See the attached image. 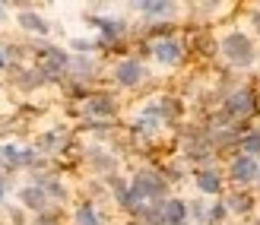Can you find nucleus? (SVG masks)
Instances as JSON below:
<instances>
[{
  "label": "nucleus",
  "instance_id": "6e6552de",
  "mask_svg": "<svg viewBox=\"0 0 260 225\" xmlns=\"http://www.w3.org/2000/svg\"><path fill=\"white\" fill-rule=\"evenodd\" d=\"M19 25H22L25 32H32V35H48V22L38 16V13H32V10L19 13Z\"/></svg>",
  "mask_w": 260,
  "mask_h": 225
},
{
  "label": "nucleus",
  "instance_id": "9b49d317",
  "mask_svg": "<svg viewBox=\"0 0 260 225\" xmlns=\"http://www.w3.org/2000/svg\"><path fill=\"white\" fill-rule=\"evenodd\" d=\"M172 7H175V4H159V0H152V4H137V10L149 13V16H168V13H172Z\"/></svg>",
  "mask_w": 260,
  "mask_h": 225
},
{
  "label": "nucleus",
  "instance_id": "2eb2a0df",
  "mask_svg": "<svg viewBox=\"0 0 260 225\" xmlns=\"http://www.w3.org/2000/svg\"><path fill=\"white\" fill-rule=\"evenodd\" d=\"M0 67H7V60H4V51H0Z\"/></svg>",
  "mask_w": 260,
  "mask_h": 225
},
{
  "label": "nucleus",
  "instance_id": "4468645a",
  "mask_svg": "<svg viewBox=\"0 0 260 225\" xmlns=\"http://www.w3.org/2000/svg\"><path fill=\"white\" fill-rule=\"evenodd\" d=\"M232 111H251V95L248 92H238V95L232 99Z\"/></svg>",
  "mask_w": 260,
  "mask_h": 225
},
{
  "label": "nucleus",
  "instance_id": "423d86ee",
  "mask_svg": "<svg viewBox=\"0 0 260 225\" xmlns=\"http://www.w3.org/2000/svg\"><path fill=\"white\" fill-rule=\"evenodd\" d=\"M225 54L232 57V60H251V45L244 42V35H229L225 38Z\"/></svg>",
  "mask_w": 260,
  "mask_h": 225
},
{
  "label": "nucleus",
  "instance_id": "39448f33",
  "mask_svg": "<svg viewBox=\"0 0 260 225\" xmlns=\"http://www.w3.org/2000/svg\"><path fill=\"white\" fill-rule=\"evenodd\" d=\"M162 222L165 225H187V206L181 203V200L162 203Z\"/></svg>",
  "mask_w": 260,
  "mask_h": 225
},
{
  "label": "nucleus",
  "instance_id": "9d476101",
  "mask_svg": "<svg viewBox=\"0 0 260 225\" xmlns=\"http://www.w3.org/2000/svg\"><path fill=\"white\" fill-rule=\"evenodd\" d=\"M197 184H200V190L216 194L219 190V175L216 171H197Z\"/></svg>",
  "mask_w": 260,
  "mask_h": 225
},
{
  "label": "nucleus",
  "instance_id": "ddd939ff",
  "mask_svg": "<svg viewBox=\"0 0 260 225\" xmlns=\"http://www.w3.org/2000/svg\"><path fill=\"white\" fill-rule=\"evenodd\" d=\"M232 175H235L238 181H248V178L254 175V162H251V158H238L235 168H232Z\"/></svg>",
  "mask_w": 260,
  "mask_h": 225
},
{
  "label": "nucleus",
  "instance_id": "7ed1b4c3",
  "mask_svg": "<svg viewBox=\"0 0 260 225\" xmlns=\"http://www.w3.org/2000/svg\"><path fill=\"white\" fill-rule=\"evenodd\" d=\"M83 111L86 114H95V117H108L118 111V99L108 95V92H95V95H89L83 102Z\"/></svg>",
  "mask_w": 260,
  "mask_h": 225
},
{
  "label": "nucleus",
  "instance_id": "f257e3e1",
  "mask_svg": "<svg viewBox=\"0 0 260 225\" xmlns=\"http://www.w3.org/2000/svg\"><path fill=\"white\" fill-rule=\"evenodd\" d=\"M130 190H134L140 200H159V197L165 194V178L159 175V171H152V168H143V171H137Z\"/></svg>",
  "mask_w": 260,
  "mask_h": 225
},
{
  "label": "nucleus",
  "instance_id": "f8f14e48",
  "mask_svg": "<svg viewBox=\"0 0 260 225\" xmlns=\"http://www.w3.org/2000/svg\"><path fill=\"white\" fill-rule=\"evenodd\" d=\"M76 225H99V213L89 203L80 206V209H76Z\"/></svg>",
  "mask_w": 260,
  "mask_h": 225
},
{
  "label": "nucleus",
  "instance_id": "dca6fc26",
  "mask_svg": "<svg viewBox=\"0 0 260 225\" xmlns=\"http://www.w3.org/2000/svg\"><path fill=\"white\" fill-rule=\"evenodd\" d=\"M4 190H7V187H4V181H0V200H4Z\"/></svg>",
  "mask_w": 260,
  "mask_h": 225
},
{
  "label": "nucleus",
  "instance_id": "0eeeda50",
  "mask_svg": "<svg viewBox=\"0 0 260 225\" xmlns=\"http://www.w3.org/2000/svg\"><path fill=\"white\" fill-rule=\"evenodd\" d=\"M45 200H48V194H45L42 184H29V187H22V203L29 206V209L45 213Z\"/></svg>",
  "mask_w": 260,
  "mask_h": 225
},
{
  "label": "nucleus",
  "instance_id": "f03ea898",
  "mask_svg": "<svg viewBox=\"0 0 260 225\" xmlns=\"http://www.w3.org/2000/svg\"><path fill=\"white\" fill-rule=\"evenodd\" d=\"M143 79V63L137 60V57H124V60H118V67H114V83L118 86H137Z\"/></svg>",
  "mask_w": 260,
  "mask_h": 225
},
{
  "label": "nucleus",
  "instance_id": "1a4fd4ad",
  "mask_svg": "<svg viewBox=\"0 0 260 225\" xmlns=\"http://www.w3.org/2000/svg\"><path fill=\"white\" fill-rule=\"evenodd\" d=\"M95 25L102 29V35H105L108 42H114V38L124 35V22H118V19H95Z\"/></svg>",
  "mask_w": 260,
  "mask_h": 225
},
{
  "label": "nucleus",
  "instance_id": "20e7f679",
  "mask_svg": "<svg viewBox=\"0 0 260 225\" xmlns=\"http://www.w3.org/2000/svg\"><path fill=\"white\" fill-rule=\"evenodd\" d=\"M152 57L159 60V63H178L181 60V45L175 42V38H159V42L152 45Z\"/></svg>",
  "mask_w": 260,
  "mask_h": 225
}]
</instances>
